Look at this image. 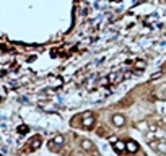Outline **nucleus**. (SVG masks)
I'll list each match as a JSON object with an SVG mask.
<instances>
[{
	"label": "nucleus",
	"mask_w": 166,
	"mask_h": 156,
	"mask_svg": "<svg viewBox=\"0 0 166 156\" xmlns=\"http://www.w3.org/2000/svg\"><path fill=\"white\" fill-rule=\"evenodd\" d=\"M52 145H51V148H54V145H57V146H60V145H64V135H57L52 142Z\"/></svg>",
	"instance_id": "nucleus-6"
},
{
	"label": "nucleus",
	"mask_w": 166,
	"mask_h": 156,
	"mask_svg": "<svg viewBox=\"0 0 166 156\" xmlns=\"http://www.w3.org/2000/svg\"><path fill=\"white\" fill-rule=\"evenodd\" d=\"M114 150H116V151H125V143L124 142H121V140H116L114 142Z\"/></svg>",
	"instance_id": "nucleus-5"
},
{
	"label": "nucleus",
	"mask_w": 166,
	"mask_h": 156,
	"mask_svg": "<svg viewBox=\"0 0 166 156\" xmlns=\"http://www.w3.org/2000/svg\"><path fill=\"white\" fill-rule=\"evenodd\" d=\"M39 146H41V140H39V137L34 138V143H33V148L31 150H38Z\"/></svg>",
	"instance_id": "nucleus-10"
},
{
	"label": "nucleus",
	"mask_w": 166,
	"mask_h": 156,
	"mask_svg": "<svg viewBox=\"0 0 166 156\" xmlns=\"http://www.w3.org/2000/svg\"><path fill=\"white\" fill-rule=\"evenodd\" d=\"M135 67L139 68V72H142V70L145 68V62H144V60H137V62H135Z\"/></svg>",
	"instance_id": "nucleus-8"
},
{
	"label": "nucleus",
	"mask_w": 166,
	"mask_h": 156,
	"mask_svg": "<svg viewBox=\"0 0 166 156\" xmlns=\"http://www.w3.org/2000/svg\"><path fill=\"white\" fill-rule=\"evenodd\" d=\"M112 124L116 125V127H122L125 124V117L122 114H116V115H112Z\"/></svg>",
	"instance_id": "nucleus-4"
},
{
	"label": "nucleus",
	"mask_w": 166,
	"mask_h": 156,
	"mask_svg": "<svg viewBox=\"0 0 166 156\" xmlns=\"http://www.w3.org/2000/svg\"><path fill=\"white\" fill-rule=\"evenodd\" d=\"M0 101H2V98H0Z\"/></svg>",
	"instance_id": "nucleus-11"
},
{
	"label": "nucleus",
	"mask_w": 166,
	"mask_h": 156,
	"mask_svg": "<svg viewBox=\"0 0 166 156\" xmlns=\"http://www.w3.org/2000/svg\"><path fill=\"white\" fill-rule=\"evenodd\" d=\"M28 125H20L18 127V134H21V135H25V134H28Z\"/></svg>",
	"instance_id": "nucleus-9"
},
{
	"label": "nucleus",
	"mask_w": 166,
	"mask_h": 156,
	"mask_svg": "<svg viewBox=\"0 0 166 156\" xmlns=\"http://www.w3.org/2000/svg\"><path fill=\"white\" fill-rule=\"evenodd\" d=\"M82 148L87 150V151H91V150H93V143H91L90 140H83L82 142Z\"/></svg>",
	"instance_id": "nucleus-7"
},
{
	"label": "nucleus",
	"mask_w": 166,
	"mask_h": 156,
	"mask_svg": "<svg viewBox=\"0 0 166 156\" xmlns=\"http://www.w3.org/2000/svg\"><path fill=\"white\" fill-rule=\"evenodd\" d=\"M125 150H127L129 153H135V151H139V143L134 142V140L125 142Z\"/></svg>",
	"instance_id": "nucleus-3"
},
{
	"label": "nucleus",
	"mask_w": 166,
	"mask_h": 156,
	"mask_svg": "<svg viewBox=\"0 0 166 156\" xmlns=\"http://www.w3.org/2000/svg\"><path fill=\"white\" fill-rule=\"evenodd\" d=\"M93 124H95L93 112H85V115H83V127H85V129H91Z\"/></svg>",
	"instance_id": "nucleus-2"
},
{
	"label": "nucleus",
	"mask_w": 166,
	"mask_h": 156,
	"mask_svg": "<svg viewBox=\"0 0 166 156\" xmlns=\"http://www.w3.org/2000/svg\"><path fill=\"white\" fill-rule=\"evenodd\" d=\"M150 146L155 150V151L164 154L166 153V140H155V142H150Z\"/></svg>",
	"instance_id": "nucleus-1"
}]
</instances>
